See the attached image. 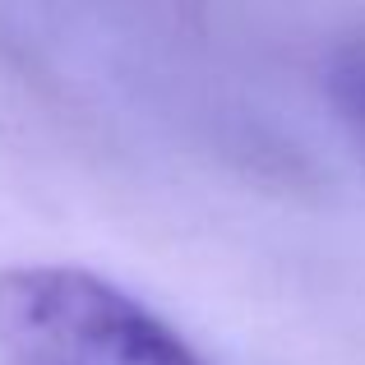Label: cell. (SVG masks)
Returning a JSON list of instances; mask_svg holds the SVG:
<instances>
[{
	"instance_id": "2",
	"label": "cell",
	"mask_w": 365,
	"mask_h": 365,
	"mask_svg": "<svg viewBox=\"0 0 365 365\" xmlns=\"http://www.w3.org/2000/svg\"><path fill=\"white\" fill-rule=\"evenodd\" d=\"M329 93H333V102L342 107V116L356 120L361 130H365V42L347 46V51L333 61V70H329Z\"/></svg>"
},
{
	"instance_id": "1",
	"label": "cell",
	"mask_w": 365,
	"mask_h": 365,
	"mask_svg": "<svg viewBox=\"0 0 365 365\" xmlns=\"http://www.w3.org/2000/svg\"><path fill=\"white\" fill-rule=\"evenodd\" d=\"M0 365H204L116 282L70 264L0 273Z\"/></svg>"
}]
</instances>
